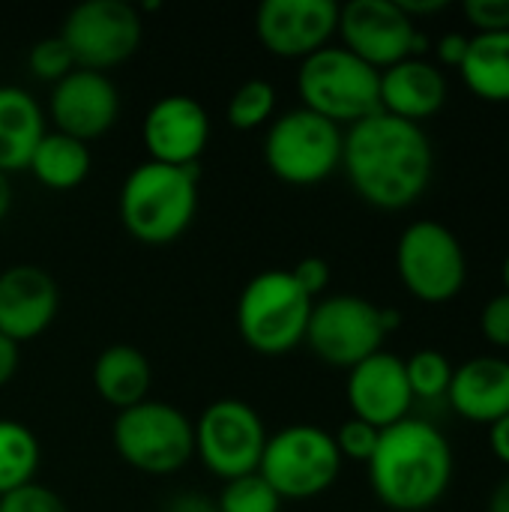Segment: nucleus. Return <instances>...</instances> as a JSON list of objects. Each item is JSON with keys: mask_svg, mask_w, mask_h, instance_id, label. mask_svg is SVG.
Segmentation results:
<instances>
[{"mask_svg": "<svg viewBox=\"0 0 509 512\" xmlns=\"http://www.w3.org/2000/svg\"><path fill=\"white\" fill-rule=\"evenodd\" d=\"M165 512H219L216 510V501L201 495V492H183V495H174L168 501Z\"/></svg>", "mask_w": 509, "mask_h": 512, "instance_id": "36", "label": "nucleus"}, {"mask_svg": "<svg viewBox=\"0 0 509 512\" xmlns=\"http://www.w3.org/2000/svg\"><path fill=\"white\" fill-rule=\"evenodd\" d=\"M339 30L333 0H264L255 12V36L264 51L285 60H306L327 48Z\"/></svg>", "mask_w": 509, "mask_h": 512, "instance_id": "14", "label": "nucleus"}, {"mask_svg": "<svg viewBox=\"0 0 509 512\" xmlns=\"http://www.w3.org/2000/svg\"><path fill=\"white\" fill-rule=\"evenodd\" d=\"M465 15L477 27V33H507L509 30V0H468Z\"/></svg>", "mask_w": 509, "mask_h": 512, "instance_id": "32", "label": "nucleus"}, {"mask_svg": "<svg viewBox=\"0 0 509 512\" xmlns=\"http://www.w3.org/2000/svg\"><path fill=\"white\" fill-rule=\"evenodd\" d=\"M465 51H468V36L465 33H447L441 42H438V60L447 63V66H462L465 60Z\"/></svg>", "mask_w": 509, "mask_h": 512, "instance_id": "35", "label": "nucleus"}, {"mask_svg": "<svg viewBox=\"0 0 509 512\" xmlns=\"http://www.w3.org/2000/svg\"><path fill=\"white\" fill-rule=\"evenodd\" d=\"M297 93L303 108L336 126H354L381 111V72L342 45H327L300 60Z\"/></svg>", "mask_w": 509, "mask_h": 512, "instance_id": "4", "label": "nucleus"}, {"mask_svg": "<svg viewBox=\"0 0 509 512\" xmlns=\"http://www.w3.org/2000/svg\"><path fill=\"white\" fill-rule=\"evenodd\" d=\"M450 408L483 426H495L509 414V360L474 357L453 369V384L447 390Z\"/></svg>", "mask_w": 509, "mask_h": 512, "instance_id": "19", "label": "nucleus"}, {"mask_svg": "<svg viewBox=\"0 0 509 512\" xmlns=\"http://www.w3.org/2000/svg\"><path fill=\"white\" fill-rule=\"evenodd\" d=\"M378 438H381V429H375V426H369V423H363L357 417L345 420L339 426V432L333 435L342 462L351 459V462H366V465H369V459H372V453L378 447Z\"/></svg>", "mask_w": 509, "mask_h": 512, "instance_id": "30", "label": "nucleus"}, {"mask_svg": "<svg viewBox=\"0 0 509 512\" xmlns=\"http://www.w3.org/2000/svg\"><path fill=\"white\" fill-rule=\"evenodd\" d=\"M396 270L411 297L423 303H447L468 282V258L459 237L432 219L411 222L396 246Z\"/></svg>", "mask_w": 509, "mask_h": 512, "instance_id": "9", "label": "nucleus"}, {"mask_svg": "<svg viewBox=\"0 0 509 512\" xmlns=\"http://www.w3.org/2000/svg\"><path fill=\"white\" fill-rule=\"evenodd\" d=\"M447 93L444 72L423 57H408L381 72V111L408 123L438 114L447 102Z\"/></svg>", "mask_w": 509, "mask_h": 512, "instance_id": "20", "label": "nucleus"}, {"mask_svg": "<svg viewBox=\"0 0 509 512\" xmlns=\"http://www.w3.org/2000/svg\"><path fill=\"white\" fill-rule=\"evenodd\" d=\"M141 138L150 153V162L192 168L210 141V117L201 102L183 93L162 96L150 105Z\"/></svg>", "mask_w": 509, "mask_h": 512, "instance_id": "15", "label": "nucleus"}, {"mask_svg": "<svg viewBox=\"0 0 509 512\" xmlns=\"http://www.w3.org/2000/svg\"><path fill=\"white\" fill-rule=\"evenodd\" d=\"M258 474L285 501L324 495L342 474V456L333 435L312 423H294L267 435Z\"/></svg>", "mask_w": 509, "mask_h": 512, "instance_id": "6", "label": "nucleus"}, {"mask_svg": "<svg viewBox=\"0 0 509 512\" xmlns=\"http://www.w3.org/2000/svg\"><path fill=\"white\" fill-rule=\"evenodd\" d=\"M120 114V93L105 72L72 69L51 90V120L54 132L78 141L102 138Z\"/></svg>", "mask_w": 509, "mask_h": 512, "instance_id": "16", "label": "nucleus"}, {"mask_svg": "<svg viewBox=\"0 0 509 512\" xmlns=\"http://www.w3.org/2000/svg\"><path fill=\"white\" fill-rule=\"evenodd\" d=\"M120 222L144 246L180 240L198 213V165H135L120 186Z\"/></svg>", "mask_w": 509, "mask_h": 512, "instance_id": "3", "label": "nucleus"}, {"mask_svg": "<svg viewBox=\"0 0 509 512\" xmlns=\"http://www.w3.org/2000/svg\"><path fill=\"white\" fill-rule=\"evenodd\" d=\"M45 114L39 102L15 84L0 87V171L9 177L30 165L36 144L45 135Z\"/></svg>", "mask_w": 509, "mask_h": 512, "instance_id": "21", "label": "nucleus"}, {"mask_svg": "<svg viewBox=\"0 0 509 512\" xmlns=\"http://www.w3.org/2000/svg\"><path fill=\"white\" fill-rule=\"evenodd\" d=\"M111 441L129 468L150 477H168L195 456L192 420L180 408L153 399L120 411L111 429Z\"/></svg>", "mask_w": 509, "mask_h": 512, "instance_id": "7", "label": "nucleus"}, {"mask_svg": "<svg viewBox=\"0 0 509 512\" xmlns=\"http://www.w3.org/2000/svg\"><path fill=\"white\" fill-rule=\"evenodd\" d=\"M150 381V360L132 345H111L93 363V387L117 414L141 405L150 393Z\"/></svg>", "mask_w": 509, "mask_h": 512, "instance_id": "22", "label": "nucleus"}, {"mask_svg": "<svg viewBox=\"0 0 509 512\" xmlns=\"http://www.w3.org/2000/svg\"><path fill=\"white\" fill-rule=\"evenodd\" d=\"M276 111V87L264 78H249L243 81L231 102H228V123L240 132H252L267 126Z\"/></svg>", "mask_w": 509, "mask_h": 512, "instance_id": "26", "label": "nucleus"}, {"mask_svg": "<svg viewBox=\"0 0 509 512\" xmlns=\"http://www.w3.org/2000/svg\"><path fill=\"white\" fill-rule=\"evenodd\" d=\"M465 87L483 102H509V30L474 33L459 66Z\"/></svg>", "mask_w": 509, "mask_h": 512, "instance_id": "23", "label": "nucleus"}, {"mask_svg": "<svg viewBox=\"0 0 509 512\" xmlns=\"http://www.w3.org/2000/svg\"><path fill=\"white\" fill-rule=\"evenodd\" d=\"M18 372V345L0 333V390L15 378Z\"/></svg>", "mask_w": 509, "mask_h": 512, "instance_id": "37", "label": "nucleus"}, {"mask_svg": "<svg viewBox=\"0 0 509 512\" xmlns=\"http://www.w3.org/2000/svg\"><path fill=\"white\" fill-rule=\"evenodd\" d=\"M342 48L357 54L372 69L384 72L408 57H420L429 39L396 0H351L339 6Z\"/></svg>", "mask_w": 509, "mask_h": 512, "instance_id": "12", "label": "nucleus"}, {"mask_svg": "<svg viewBox=\"0 0 509 512\" xmlns=\"http://www.w3.org/2000/svg\"><path fill=\"white\" fill-rule=\"evenodd\" d=\"M489 512H509V477L501 480L489 498Z\"/></svg>", "mask_w": 509, "mask_h": 512, "instance_id": "40", "label": "nucleus"}, {"mask_svg": "<svg viewBox=\"0 0 509 512\" xmlns=\"http://www.w3.org/2000/svg\"><path fill=\"white\" fill-rule=\"evenodd\" d=\"M39 471V441L18 420H0V498L33 483Z\"/></svg>", "mask_w": 509, "mask_h": 512, "instance_id": "25", "label": "nucleus"}, {"mask_svg": "<svg viewBox=\"0 0 509 512\" xmlns=\"http://www.w3.org/2000/svg\"><path fill=\"white\" fill-rule=\"evenodd\" d=\"M90 165H93V156L84 141L69 138L63 132H45L27 168L45 189L69 192L87 180Z\"/></svg>", "mask_w": 509, "mask_h": 512, "instance_id": "24", "label": "nucleus"}, {"mask_svg": "<svg viewBox=\"0 0 509 512\" xmlns=\"http://www.w3.org/2000/svg\"><path fill=\"white\" fill-rule=\"evenodd\" d=\"M387 339L381 306L354 297L336 294L312 306L306 327V345L336 369H354L366 357L378 354Z\"/></svg>", "mask_w": 509, "mask_h": 512, "instance_id": "13", "label": "nucleus"}, {"mask_svg": "<svg viewBox=\"0 0 509 512\" xmlns=\"http://www.w3.org/2000/svg\"><path fill=\"white\" fill-rule=\"evenodd\" d=\"M0 512H69L63 498L39 483H27L0 498Z\"/></svg>", "mask_w": 509, "mask_h": 512, "instance_id": "31", "label": "nucleus"}, {"mask_svg": "<svg viewBox=\"0 0 509 512\" xmlns=\"http://www.w3.org/2000/svg\"><path fill=\"white\" fill-rule=\"evenodd\" d=\"M57 282L36 264H15L0 273V333L15 345L42 336L57 315Z\"/></svg>", "mask_w": 509, "mask_h": 512, "instance_id": "18", "label": "nucleus"}, {"mask_svg": "<svg viewBox=\"0 0 509 512\" xmlns=\"http://www.w3.org/2000/svg\"><path fill=\"white\" fill-rule=\"evenodd\" d=\"M144 36L141 15L123 0H84L78 3L60 30L78 69L105 72L126 63Z\"/></svg>", "mask_w": 509, "mask_h": 512, "instance_id": "11", "label": "nucleus"}, {"mask_svg": "<svg viewBox=\"0 0 509 512\" xmlns=\"http://www.w3.org/2000/svg\"><path fill=\"white\" fill-rule=\"evenodd\" d=\"M27 66H30V72H33L39 81H48V84H57V81H63L72 69H78L75 60H72V51H69V45L60 39V33L33 42V48H30V54H27Z\"/></svg>", "mask_w": 509, "mask_h": 512, "instance_id": "29", "label": "nucleus"}, {"mask_svg": "<svg viewBox=\"0 0 509 512\" xmlns=\"http://www.w3.org/2000/svg\"><path fill=\"white\" fill-rule=\"evenodd\" d=\"M507 153H509V138H507Z\"/></svg>", "mask_w": 509, "mask_h": 512, "instance_id": "43", "label": "nucleus"}, {"mask_svg": "<svg viewBox=\"0 0 509 512\" xmlns=\"http://www.w3.org/2000/svg\"><path fill=\"white\" fill-rule=\"evenodd\" d=\"M405 372H408L414 399H423V402L447 399V390L453 384V363L447 354L435 348H423L405 360Z\"/></svg>", "mask_w": 509, "mask_h": 512, "instance_id": "27", "label": "nucleus"}, {"mask_svg": "<svg viewBox=\"0 0 509 512\" xmlns=\"http://www.w3.org/2000/svg\"><path fill=\"white\" fill-rule=\"evenodd\" d=\"M312 306L315 300L294 282L291 270H264L240 291L237 333L264 357L288 354L306 342Z\"/></svg>", "mask_w": 509, "mask_h": 512, "instance_id": "5", "label": "nucleus"}, {"mask_svg": "<svg viewBox=\"0 0 509 512\" xmlns=\"http://www.w3.org/2000/svg\"><path fill=\"white\" fill-rule=\"evenodd\" d=\"M480 330L489 345L509 348V294H498L486 303L480 315Z\"/></svg>", "mask_w": 509, "mask_h": 512, "instance_id": "33", "label": "nucleus"}, {"mask_svg": "<svg viewBox=\"0 0 509 512\" xmlns=\"http://www.w3.org/2000/svg\"><path fill=\"white\" fill-rule=\"evenodd\" d=\"M291 276H294V282L315 300V297L324 294L327 285H330V264H327L324 258L309 255V258L297 261V267L291 270Z\"/></svg>", "mask_w": 509, "mask_h": 512, "instance_id": "34", "label": "nucleus"}, {"mask_svg": "<svg viewBox=\"0 0 509 512\" xmlns=\"http://www.w3.org/2000/svg\"><path fill=\"white\" fill-rule=\"evenodd\" d=\"M369 483L384 507L396 512L432 510L453 483L450 441L426 420H402L381 429L369 459Z\"/></svg>", "mask_w": 509, "mask_h": 512, "instance_id": "2", "label": "nucleus"}, {"mask_svg": "<svg viewBox=\"0 0 509 512\" xmlns=\"http://www.w3.org/2000/svg\"><path fill=\"white\" fill-rule=\"evenodd\" d=\"M489 447L498 456V462H504L509 468V414L504 420H498L489 432Z\"/></svg>", "mask_w": 509, "mask_h": 512, "instance_id": "38", "label": "nucleus"}, {"mask_svg": "<svg viewBox=\"0 0 509 512\" xmlns=\"http://www.w3.org/2000/svg\"><path fill=\"white\" fill-rule=\"evenodd\" d=\"M402 6V12L408 18H417V15H435L441 9H447V0H396Z\"/></svg>", "mask_w": 509, "mask_h": 512, "instance_id": "39", "label": "nucleus"}, {"mask_svg": "<svg viewBox=\"0 0 509 512\" xmlns=\"http://www.w3.org/2000/svg\"><path fill=\"white\" fill-rule=\"evenodd\" d=\"M342 144V126L300 105L270 123L264 138V162L282 183L315 186L342 168Z\"/></svg>", "mask_w": 509, "mask_h": 512, "instance_id": "8", "label": "nucleus"}, {"mask_svg": "<svg viewBox=\"0 0 509 512\" xmlns=\"http://www.w3.org/2000/svg\"><path fill=\"white\" fill-rule=\"evenodd\" d=\"M9 204H12V186H9V177L0 171V222H3L6 213H9Z\"/></svg>", "mask_w": 509, "mask_h": 512, "instance_id": "41", "label": "nucleus"}, {"mask_svg": "<svg viewBox=\"0 0 509 512\" xmlns=\"http://www.w3.org/2000/svg\"><path fill=\"white\" fill-rule=\"evenodd\" d=\"M219 512H279L282 510V498L273 492V486L255 471L237 480H228L219 501Z\"/></svg>", "mask_w": 509, "mask_h": 512, "instance_id": "28", "label": "nucleus"}, {"mask_svg": "<svg viewBox=\"0 0 509 512\" xmlns=\"http://www.w3.org/2000/svg\"><path fill=\"white\" fill-rule=\"evenodd\" d=\"M342 168L366 204L378 210H405L426 195L435 153L420 123L375 111L348 126Z\"/></svg>", "mask_w": 509, "mask_h": 512, "instance_id": "1", "label": "nucleus"}, {"mask_svg": "<svg viewBox=\"0 0 509 512\" xmlns=\"http://www.w3.org/2000/svg\"><path fill=\"white\" fill-rule=\"evenodd\" d=\"M504 288H507L504 294H509V255H507V261H504Z\"/></svg>", "mask_w": 509, "mask_h": 512, "instance_id": "42", "label": "nucleus"}, {"mask_svg": "<svg viewBox=\"0 0 509 512\" xmlns=\"http://www.w3.org/2000/svg\"><path fill=\"white\" fill-rule=\"evenodd\" d=\"M267 447V429L258 411L243 399H219L207 405L195 423V453L219 480L255 474Z\"/></svg>", "mask_w": 509, "mask_h": 512, "instance_id": "10", "label": "nucleus"}, {"mask_svg": "<svg viewBox=\"0 0 509 512\" xmlns=\"http://www.w3.org/2000/svg\"><path fill=\"white\" fill-rule=\"evenodd\" d=\"M348 405L357 420L375 429H390L408 420L414 393L405 360L390 351H378L348 369Z\"/></svg>", "mask_w": 509, "mask_h": 512, "instance_id": "17", "label": "nucleus"}]
</instances>
